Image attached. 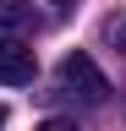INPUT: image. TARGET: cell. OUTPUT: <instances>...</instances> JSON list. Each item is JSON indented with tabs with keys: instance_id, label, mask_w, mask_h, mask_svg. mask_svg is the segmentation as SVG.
I'll return each mask as SVG.
<instances>
[{
	"instance_id": "5b68a950",
	"label": "cell",
	"mask_w": 126,
	"mask_h": 131,
	"mask_svg": "<svg viewBox=\"0 0 126 131\" xmlns=\"http://www.w3.org/2000/svg\"><path fill=\"white\" fill-rule=\"evenodd\" d=\"M110 38H115V44L126 49V22H110Z\"/></svg>"
},
{
	"instance_id": "277c9868",
	"label": "cell",
	"mask_w": 126,
	"mask_h": 131,
	"mask_svg": "<svg viewBox=\"0 0 126 131\" xmlns=\"http://www.w3.org/2000/svg\"><path fill=\"white\" fill-rule=\"evenodd\" d=\"M33 131H77V120H66V115H50V120H38Z\"/></svg>"
},
{
	"instance_id": "6da1fadb",
	"label": "cell",
	"mask_w": 126,
	"mask_h": 131,
	"mask_svg": "<svg viewBox=\"0 0 126 131\" xmlns=\"http://www.w3.org/2000/svg\"><path fill=\"white\" fill-rule=\"evenodd\" d=\"M60 88H66L71 98H82V104H104L110 98V82H104V71L93 66V55H66L60 60Z\"/></svg>"
},
{
	"instance_id": "8992f818",
	"label": "cell",
	"mask_w": 126,
	"mask_h": 131,
	"mask_svg": "<svg viewBox=\"0 0 126 131\" xmlns=\"http://www.w3.org/2000/svg\"><path fill=\"white\" fill-rule=\"evenodd\" d=\"M50 6H55V11H60V16H66V11H71V6H77V0H50Z\"/></svg>"
},
{
	"instance_id": "3957f363",
	"label": "cell",
	"mask_w": 126,
	"mask_h": 131,
	"mask_svg": "<svg viewBox=\"0 0 126 131\" xmlns=\"http://www.w3.org/2000/svg\"><path fill=\"white\" fill-rule=\"evenodd\" d=\"M27 27H38V16L27 0H0V33H27Z\"/></svg>"
},
{
	"instance_id": "52a82bcc",
	"label": "cell",
	"mask_w": 126,
	"mask_h": 131,
	"mask_svg": "<svg viewBox=\"0 0 126 131\" xmlns=\"http://www.w3.org/2000/svg\"><path fill=\"white\" fill-rule=\"evenodd\" d=\"M0 131H6V104H0Z\"/></svg>"
},
{
	"instance_id": "7a4b0ae2",
	"label": "cell",
	"mask_w": 126,
	"mask_h": 131,
	"mask_svg": "<svg viewBox=\"0 0 126 131\" xmlns=\"http://www.w3.org/2000/svg\"><path fill=\"white\" fill-rule=\"evenodd\" d=\"M33 77H38L33 49H27L22 38H0V82H6V88H27Z\"/></svg>"
}]
</instances>
